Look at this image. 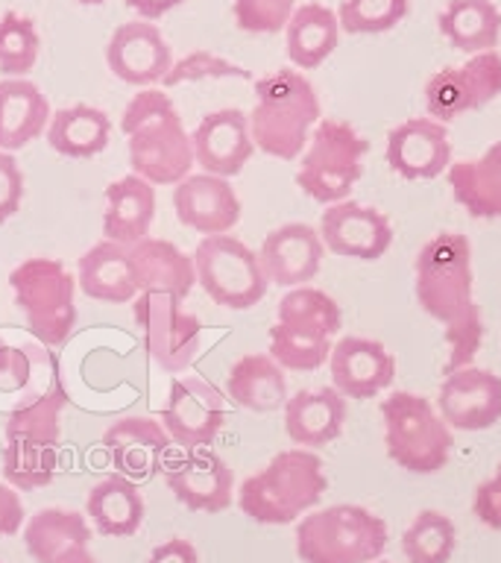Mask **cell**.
<instances>
[{"label":"cell","mask_w":501,"mask_h":563,"mask_svg":"<svg viewBox=\"0 0 501 563\" xmlns=\"http://www.w3.org/2000/svg\"><path fill=\"white\" fill-rule=\"evenodd\" d=\"M369 141L349 121L323 118L316 123L297 167V185L314 202L349 200L364 176Z\"/></svg>","instance_id":"7"},{"label":"cell","mask_w":501,"mask_h":563,"mask_svg":"<svg viewBox=\"0 0 501 563\" xmlns=\"http://www.w3.org/2000/svg\"><path fill=\"white\" fill-rule=\"evenodd\" d=\"M276 323L334 341V334L343 325V311L337 299L329 297L325 290L299 285V288H288V294L279 299Z\"/></svg>","instance_id":"35"},{"label":"cell","mask_w":501,"mask_h":563,"mask_svg":"<svg viewBox=\"0 0 501 563\" xmlns=\"http://www.w3.org/2000/svg\"><path fill=\"white\" fill-rule=\"evenodd\" d=\"M197 282L218 306L246 311L267 294V276L258 253L232 235H205L193 250Z\"/></svg>","instance_id":"9"},{"label":"cell","mask_w":501,"mask_h":563,"mask_svg":"<svg viewBox=\"0 0 501 563\" xmlns=\"http://www.w3.org/2000/svg\"><path fill=\"white\" fill-rule=\"evenodd\" d=\"M24 522V501L12 484H0V537H15Z\"/></svg>","instance_id":"48"},{"label":"cell","mask_w":501,"mask_h":563,"mask_svg":"<svg viewBox=\"0 0 501 563\" xmlns=\"http://www.w3.org/2000/svg\"><path fill=\"white\" fill-rule=\"evenodd\" d=\"M226 394L237 408L255 413H270L288 402V378L285 367L270 352H253L237 358L229 369Z\"/></svg>","instance_id":"28"},{"label":"cell","mask_w":501,"mask_h":563,"mask_svg":"<svg viewBox=\"0 0 501 563\" xmlns=\"http://www.w3.org/2000/svg\"><path fill=\"white\" fill-rule=\"evenodd\" d=\"M174 209L179 223L200 235H226L241 220V200L232 183L205 170L174 185Z\"/></svg>","instance_id":"20"},{"label":"cell","mask_w":501,"mask_h":563,"mask_svg":"<svg viewBox=\"0 0 501 563\" xmlns=\"http://www.w3.org/2000/svg\"><path fill=\"white\" fill-rule=\"evenodd\" d=\"M390 528L385 517L360 505H329L308 510L297 522V554L302 563H372L385 554Z\"/></svg>","instance_id":"4"},{"label":"cell","mask_w":501,"mask_h":563,"mask_svg":"<svg viewBox=\"0 0 501 563\" xmlns=\"http://www.w3.org/2000/svg\"><path fill=\"white\" fill-rule=\"evenodd\" d=\"M378 413L385 420L387 455L404 473L434 475L448 464L455 438L431 399L411 390H393L381 399Z\"/></svg>","instance_id":"5"},{"label":"cell","mask_w":501,"mask_h":563,"mask_svg":"<svg viewBox=\"0 0 501 563\" xmlns=\"http://www.w3.org/2000/svg\"><path fill=\"white\" fill-rule=\"evenodd\" d=\"M38 33L33 18L3 12L0 18V74L7 77H24L38 59Z\"/></svg>","instance_id":"42"},{"label":"cell","mask_w":501,"mask_h":563,"mask_svg":"<svg viewBox=\"0 0 501 563\" xmlns=\"http://www.w3.org/2000/svg\"><path fill=\"white\" fill-rule=\"evenodd\" d=\"M285 434L290 443L302 449L329 446L343 434L349 405L337 387H316V390H297L285 402Z\"/></svg>","instance_id":"24"},{"label":"cell","mask_w":501,"mask_h":563,"mask_svg":"<svg viewBox=\"0 0 501 563\" xmlns=\"http://www.w3.org/2000/svg\"><path fill=\"white\" fill-rule=\"evenodd\" d=\"M437 411L455 431H487L501 422V376L483 367H464L443 378Z\"/></svg>","instance_id":"15"},{"label":"cell","mask_w":501,"mask_h":563,"mask_svg":"<svg viewBox=\"0 0 501 563\" xmlns=\"http://www.w3.org/2000/svg\"><path fill=\"white\" fill-rule=\"evenodd\" d=\"M325 487V464L314 449H285L241 484L237 508L258 526H290L320 505Z\"/></svg>","instance_id":"3"},{"label":"cell","mask_w":501,"mask_h":563,"mask_svg":"<svg viewBox=\"0 0 501 563\" xmlns=\"http://www.w3.org/2000/svg\"><path fill=\"white\" fill-rule=\"evenodd\" d=\"M411 12V0H341L337 21L349 35H381L399 26Z\"/></svg>","instance_id":"41"},{"label":"cell","mask_w":501,"mask_h":563,"mask_svg":"<svg viewBox=\"0 0 501 563\" xmlns=\"http://www.w3.org/2000/svg\"><path fill=\"white\" fill-rule=\"evenodd\" d=\"M372 563H393V561H381V558H378V561H372Z\"/></svg>","instance_id":"52"},{"label":"cell","mask_w":501,"mask_h":563,"mask_svg":"<svg viewBox=\"0 0 501 563\" xmlns=\"http://www.w3.org/2000/svg\"><path fill=\"white\" fill-rule=\"evenodd\" d=\"M413 288L422 311L443 325L478 308L469 238L460 232H439L425 241L413 262Z\"/></svg>","instance_id":"6"},{"label":"cell","mask_w":501,"mask_h":563,"mask_svg":"<svg viewBox=\"0 0 501 563\" xmlns=\"http://www.w3.org/2000/svg\"><path fill=\"white\" fill-rule=\"evenodd\" d=\"M68 405V390L62 382H53L38 394L24 396L18 408L9 413L7 420V440L9 438H30L42 443H59V413Z\"/></svg>","instance_id":"37"},{"label":"cell","mask_w":501,"mask_h":563,"mask_svg":"<svg viewBox=\"0 0 501 563\" xmlns=\"http://www.w3.org/2000/svg\"><path fill=\"white\" fill-rule=\"evenodd\" d=\"M323 121L320 95L302 70L279 68L255 79V106L249 132L264 156L293 162L308 147L316 123Z\"/></svg>","instance_id":"2"},{"label":"cell","mask_w":501,"mask_h":563,"mask_svg":"<svg viewBox=\"0 0 501 563\" xmlns=\"http://www.w3.org/2000/svg\"><path fill=\"white\" fill-rule=\"evenodd\" d=\"M147 563H200V554H197L191 540L170 537V540H165V543L153 549Z\"/></svg>","instance_id":"49"},{"label":"cell","mask_w":501,"mask_h":563,"mask_svg":"<svg viewBox=\"0 0 501 563\" xmlns=\"http://www.w3.org/2000/svg\"><path fill=\"white\" fill-rule=\"evenodd\" d=\"M329 373L332 387H337L346 399H372L393 385L396 358L385 343L346 334L334 341Z\"/></svg>","instance_id":"16"},{"label":"cell","mask_w":501,"mask_h":563,"mask_svg":"<svg viewBox=\"0 0 501 563\" xmlns=\"http://www.w3.org/2000/svg\"><path fill=\"white\" fill-rule=\"evenodd\" d=\"M320 235L329 253L355 262H378L393 246V227L385 211L352 200L325 206Z\"/></svg>","instance_id":"13"},{"label":"cell","mask_w":501,"mask_h":563,"mask_svg":"<svg viewBox=\"0 0 501 563\" xmlns=\"http://www.w3.org/2000/svg\"><path fill=\"white\" fill-rule=\"evenodd\" d=\"M26 329L44 346H62L77 325V279L56 258H26L9 276Z\"/></svg>","instance_id":"8"},{"label":"cell","mask_w":501,"mask_h":563,"mask_svg":"<svg viewBox=\"0 0 501 563\" xmlns=\"http://www.w3.org/2000/svg\"><path fill=\"white\" fill-rule=\"evenodd\" d=\"M132 276L138 290H165L174 297L185 299L197 285V267L193 255H185L182 250L162 238H144L130 246Z\"/></svg>","instance_id":"26"},{"label":"cell","mask_w":501,"mask_h":563,"mask_svg":"<svg viewBox=\"0 0 501 563\" xmlns=\"http://www.w3.org/2000/svg\"><path fill=\"white\" fill-rule=\"evenodd\" d=\"M165 484L182 501L188 510L197 514H220L232 505L235 493V475L232 466L211 449H185L182 457H176L165 466Z\"/></svg>","instance_id":"14"},{"label":"cell","mask_w":501,"mask_h":563,"mask_svg":"<svg viewBox=\"0 0 501 563\" xmlns=\"http://www.w3.org/2000/svg\"><path fill=\"white\" fill-rule=\"evenodd\" d=\"M112 121L97 106H68L53 114L47 123V141L56 153L68 158H91L109 147Z\"/></svg>","instance_id":"34"},{"label":"cell","mask_w":501,"mask_h":563,"mask_svg":"<svg viewBox=\"0 0 501 563\" xmlns=\"http://www.w3.org/2000/svg\"><path fill=\"white\" fill-rule=\"evenodd\" d=\"M51 103L42 88L24 77L0 82V150H21L35 141L51 123Z\"/></svg>","instance_id":"30"},{"label":"cell","mask_w":501,"mask_h":563,"mask_svg":"<svg viewBox=\"0 0 501 563\" xmlns=\"http://www.w3.org/2000/svg\"><path fill=\"white\" fill-rule=\"evenodd\" d=\"M483 343V314L481 308H472L469 314L446 325V352L448 358L443 364V376L464 369L472 364Z\"/></svg>","instance_id":"45"},{"label":"cell","mask_w":501,"mask_h":563,"mask_svg":"<svg viewBox=\"0 0 501 563\" xmlns=\"http://www.w3.org/2000/svg\"><path fill=\"white\" fill-rule=\"evenodd\" d=\"M132 317L144 329L149 358L165 373H185L200 352L202 325L185 311L182 299L165 290H144L132 302Z\"/></svg>","instance_id":"10"},{"label":"cell","mask_w":501,"mask_h":563,"mask_svg":"<svg viewBox=\"0 0 501 563\" xmlns=\"http://www.w3.org/2000/svg\"><path fill=\"white\" fill-rule=\"evenodd\" d=\"M193 158L205 174L237 176L253 158L255 141L249 132V114L241 109H218L209 112L191 132Z\"/></svg>","instance_id":"21"},{"label":"cell","mask_w":501,"mask_h":563,"mask_svg":"<svg viewBox=\"0 0 501 563\" xmlns=\"http://www.w3.org/2000/svg\"><path fill=\"white\" fill-rule=\"evenodd\" d=\"M105 62L114 77L123 79L126 86H153L174 68L170 44L149 21H130L118 26L105 47Z\"/></svg>","instance_id":"19"},{"label":"cell","mask_w":501,"mask_h":563,"mask_svg":"<svg viewBox=\"0 0 501 563\" xmlns=\"http://www.w3.org/2000/svg\"><path fill=\"white\" fill-rule=\"evenodd\" d=\"M79 3H86V7H100L103 0H79Z\"/></svg>","instance_id":"51"},{"label":"cell","mask_w":501,"mask_h":563,"mask_svg":"<svg viewBox=\"0 0 501 563\" xmlns=\"http://www.w3.org/2000/svg\"><path fill=\"white\" fill-rule=\"evenodd\" d=\"M341 21L337 12L323 3H302L293 9L285 26V53L297 70L320 68L341 44Z\"/></svg>","instance_id":"29"},{"label":"cell","mask_w":501,"mask_h":563,"mask_svg":"<svg viewBox=\"0 0 501 563\" xmlns=\"http://www.w3.org/2000/svg\"><path fill=\"white\" fill-rule=\"evenodd\" d=\"M501 95V53H475L464 65L439 68L425 82V109L434 121L478 112Z\"/></svg>","instance_id":"11"},{"label":"cell","mask_w":501,"mask_h":563,"mask_svg":"<svg viewBox=\"0 0 501 563\" xmlns=\"http://www.w3.org/2000/svg\"><path fill=\"white\" fill-rule=\"evenodd\" d=\"M91 528L77 510L44 508L26 519L24 545L35 563H94Z\"/></svg>","instance_id":"23"},{"label":"cell","mask_w":501,"mask_h":563,"mask_svg":"<svg viewBox=\"0 0 501 563\" xmlns=\"http://www.w3.org/2000/svg\"><path fill=\"white\" fill-rule=\"evenodd\" d=\"M121 130L130 139L132 174L147 183L179 185L197 165L191 135L185 132L174 100L158 88L132 97L123 109Z\"/></svg>","instance_id":"1"},{"label":"cell","mask_w":501,"mask_h":563,"mask_svg":"<svg viewBox=\"0 0 501 563\" xmlns=\"http://www.w3.org/2000/svg\"><path fill=\"white\" fill-rule=\"evenodd\" d=\"M323 255L325 244L320 229L308 223H285L264 238L258 262L270 285L299 288V285L314 282L316 273L323 271Z\"/></svg>","instance_id":"17"},{"label":"cell","mask_w":501,"mask_h":563,"mask_svg":"<svg viewBox=\"0 0 501 563\" xmlns=\"http://www.w3.org/2000/svg\"><path fill=\"white\" fill-rule=\"evenodd\" d=\"M170 434L153 417H123L103 431V449L114 470L132 482H147L165 466Z\"/></svg>","instance_id":"22"},{"label":"cell","mask_w":501,"mask_h":563,"mask_svg":"<svg viewBox=\"0 0 501 563\" xmlns=\"http://www.w3.org/2000/svg\"><path fill=\"white\" fill-rule=\"evenodd\" d=\"M293 9H297V0H235L232 15L241 33L276 35L285 33Z\"/></svg>","instance_id":"43"},{"label":"cell","mask_w":501,"mask_h":563,"mask_svg":"<svg viewBox=\"0 0 501 563\" xmlns=\"http://www.w3.org/2000/svg\"><path fill=\"white\" fill-rule=\"evenodd\" d=\"M59 443L9 438L3 446V475L15 490H38L56 478Z\"/></svg>","instance_id":"38"},{"label":"cell","mask_w":501,"mask_h":563,"mask_svg":"<svg viewBox=\"0 0 501 563\" xmlns=\"http://www.w3.org/2000/svg\"><path fill=\"white\" fill-rule=\"evenodd\" d=\"M53 382H59V364L51 352L35 343L7 346L0 338V394L21 390L24 396H33Z\"/></svg>","instance_id":"36"},{"label":"cell","mask_w":501,"mask_h":563,"mask_svg":"<svg viewBox=\"0 0 501 563\" xmlns=\"http://www.w3.org/2000/svg\"><path fill=\"white\" fill-rule=\"evenodd\" d=\"M226 422V396L200 376L174 378L162 408V426L182 449L211 446Z\"/></svg>","instance_id":"12"},{"label":"cell","mask_w":501,"mask_h":563,"mask_svg":"<svg viewBox=\"0 0 501 563\" xmlns=\"http://www.w3.org/2000/svg\"><path fill=\"white\" fill-rule=\"evenodd\" d=\"M200 79H253L249 70L235 65V62L223 59L218 53L197 51L191 56H185L167 70V77L162 79L167 88L182 86V82H200Z\"/></svg>","instance_id":"44"},{"label":"cell","mask_w":501,"mask_h":563,"mask_svg":"<svg viewBox=\"0 0 501 563\" xmlns=\"http://www.w3.org/2000/svg\"><path fill=\"white\" fill-rule=\"evenodd\" d=\"M79 288L88 299L97 302H132L138 294L132 276L130 246L100 241L79 258Z\"/></svg>","instance_id":"31"},{"label":"cell","mask_w":501,"mask_h":563,"mask_svg":"<svg viewBox=\"0 0 501 563\" xmlns=\"http://www.w3.org/2000/svg\"><path fill=\"white\" fill-rule=\"evenodd\" d=\"M437 26L455 51L487 53L501 42V9L492 0H452L437 18Z\"/></svg>","instance_id":"33"},{"label":"cell","mask_w":501,"mask_h":563,"mask_svg":"<svg viewBox=\"0 0 501 563\" xmlns=\"http://www.w3.org/2000/svg\"><path fill=\"white\" fill-rule=\"evenodd\" d=\"M86 514L94 522L97 534L132 537L138 534L144 522V496L132 478L114 473L88 490Z\"/></svg>","instance_id":"32"},{"label":"cell","mask_w":501,"mask_h":563,"mask_svg":"<svg viewBox=\"0 0 501 563\" xmlns=\"http://www.w3.org/2000/svg\"><path fill=\"white\" fill-rule=\"evenodd\" d=\"M24 200V174L7 150H0V223L15 218Z\"/></svg>","instance_id":"46"},{"label":"cell","mask_w":501,"mask_h":563,"mask_svg":"<svg viewBox=\"0 0 501 563\" xmlns=\"http://www.w3.org/2000/svg\"><path fill=\"white\" fill-rule=\"evenodd\" d=\"M185 0H126V7L132 12H138L141 21H156V18L167 15L170 9L182 7Z\"/></svg>","instance_id":"50"},{"label":"cell","mask_w":501,"mask_h":563,"mask_svg":"<svg viewBox=\"0 0 501 563\" xmlns=\"http://www.w3.org/2000/svg\"><path fill=\"white\" fill-rule=\"evenodd\" d=\"M387 165L399 179H437L452 165V144L443 121L411 118L387 135Z\"/></svg>","instance_id":"18"},{"label":"cell","mask_w":501,"mask_h":563,"mask_svg":"<svg viewBox=\"0 0 501 563\" xmlns=\"http://www.w3.org/2000/svg\"><path fill=\"white\" fill-rule=\"evenodd\" d=\"M0 563H3V561H0Z\"/></svg>","instance_id":"53"},{"label":"cell","mask_w":501,"mask_h":563,"mask_svg":"<svg viewBox=\"0 0 501 563\" xmlns=\"http://www.w3.org/2000/svg\"><path fill=\"white\" fill-rule=\"evenodd\" d=\"M332 346V338H320V334L302 332V329H288L281 323L270 329V355L281 367L293 369V373H314L329 364Z\"/></svg>","instance_id":"40"},{"label":"cell","mask_w":501,"mask_h":563,"mask_svg":"<svg viewBox=\"0 0 501 563\" xmlns=\"http://www.w3.org/2000/svg\"><path fill=\"white\" fill-rule=\"evenodd\" d=\"M153 218H156V188L144 176L126 174L105 188V241L123 246L138 244L149 238Z\"/></svg>","instance_id":"25"},{"label":"cell","mask_w":501,"mask_h":563,"mask_svg":"<svg viewBox=\"0 0 501 563\" xmlns=\"http://www.w3.org/2000/svg\"><path fill=\"white\" fill-rule=\"evenodd\" d=\"M457 549V528L443 510H420L404 528L402 554L408 563H448Z\"/></svg>","instance_id":"39"},{"label":"cell","mask_w":501,"mask_h":563,"mask_svg":"<svg viewBox=\"0 0 501 563\" xmlns=\"http://www.w3.org/2000/svg\"><path fill=\"white\" fill-rule=\"evenodd\" d=\"M472 514L481 519L483 526L492 531H501V466H496V473L475 487L472 496Z\"/></svg>","instance_id":"47"},{"label":"cell","mask_w":501,"mask_h":563,"mask_svg":"<svg viewBox=\"0 0 501 563\" xmlns=\"http://www.w3.org/2000/svg\"><path fill=\"white\" fill-rule=\"evenodd\" d=\"M448 188L475 220L501 218V141L490 144L478 158H460L448 165Z\"/></svg>","instance_id":"27"}]
</instances>
